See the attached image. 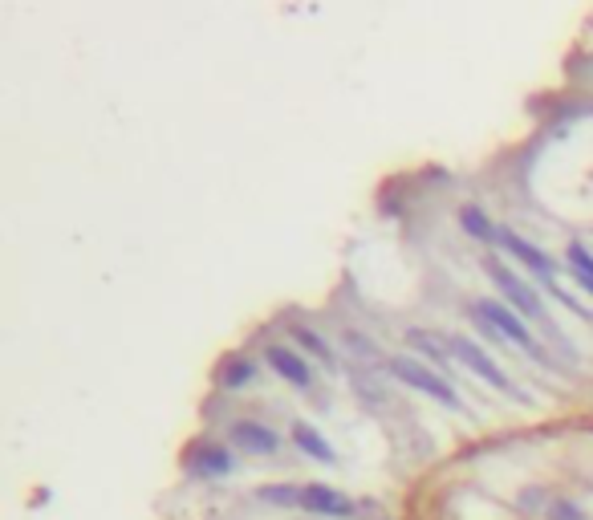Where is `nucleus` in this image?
<instances>
[{
  "label": "nucleus",
  "mask_w": 593,
  "mask_h": 520,
  "mask_svg": "<svg viewBox=\"0 0 593 520\" xmlns=\"http://www.w3.org/2000/svg\"><path fill=\"white\" fill-rule=\"evenodd\" d=\"M390 374H394V378L403 382V386H411V390H419V395H431L435 403H443L447 411H468V406H463V398L455 395L451 382H447L439 370L422 366L419 358H411V354L390 358Z\"/></svg>",
  "instance_id": "1"
},
{
  "label": "nucleus",
  "mask_w": 593,
  "mask_h": 520,
  "mask_svg": "<svg viewBox=\"0 0 593 520\" xmlns=\"http://www.w3.org/2000/svg\"><path fill=\"white\" fill-rule=\"evenodd\" d=\"M471 309H476V313L484 317V321L492 325V330L500 333L504 341H512V346H520V349H524V354H533L536 362L552 366V358L544 354L541 346H536V338H533V333H528V325L520 321V313H516V309H512V305H504V301H496V297H484V301H476V305H471Z\"/></svg>",
  "instance_id": "2"
},
{
  "label": "nucleus",
  "mask_w": 593,
  "mask_h": 520,
  "mask_svg": "<svg viewBox=\"0 0 593 520\" xmlns=\"http://www.w3.org/2000/svg\"><path fill=\"white\" fill-rule=\"evenodd\" d=\"M484 273H487V281L500 289V297L508 301L516 313H524V317H533V321H544L549 325V317H544V305H541V297L533 292V284H524L516 273H512L504 260H496V256H487L484 260Z\"/></svg>",
  "instance_id": "3"
},
{
  "label": "nucleus",
  "mask_w": 593,
  "mask_h": 520,
  "mask_svg": "<svg viewBox=\"0 0 593 520\" xmlns=\"http://www.w3.org/2000/svg\"><path fill=\"white\" fill-rule=\"evenodd\" d=\"M447 349H451L455 362L468 366V370L476 374V378H484L487 386H496V390H504V395H516V398H520V390L512 386V378L500 370V366H496V358H487V349H479L476 341L468 338V333H455L451 346H447Z\"/></svg>",
  "instance_id": "4"
},
{
  "label": "nucleus",
  "mask_w": 593,
  "mask_h": 520,
  "mask_svg": "<svg viewBox=\"0 0 593 520\" xmlns=\"http://www.w3.org/2000/svg\"><path fill=\"white\" fill-rule=\"evenodd\" d=\"M301 508L313 512V516H325V520H349L354 516V504L329 484H305L301 488Z\"/></svg>",
  "instance_id": "5"
},
{
  "label": "nucleus",
  "mask_w": 593,
  "mask_h": 520,
  "mask_svg": "<svg viewBox=\"0 0 593 520\" xmlns=\"http://www.w3.org/2000/svg\"><path fill=\"white\" fill-rule=\"evenodd\" d=\"M496 244H504V248H508L512 256L520 260V265H528L536 276H544V284L557 276V265L549 260V252H541L536 244H528L524 236H516V232H508V228H500V240H496Z\"/></svg>",
  "instance_id": "6"
},
{
  "label": "nucleus",
  "mask_w": 593,
  "mask_h": 520,
  "mask_svg": "<svg viewBox=\"0 0 593 520\" xmlns=\"http://www.w3.org/2000/svg\"><path fill=\"white\" fill-rule=\"evenodd\" d=\"M232 443L240 447V451H248V455H276L281 451V435H276L273 427H264V422H252V419L236 422Z\"/></svg>",
  "instance_id": "7"
},
{
  "label": "nucleus",
  "mask_w": 593,
  "mask_h": 520,
  "mask_svg": "<svg viewBox=\"0 0 593 520\" xmlns=\"http://www.w3.org/2000/svg\"><path fill=\"white\" fill-rule=\"evenodd\" d=\"M264 362L273 366L276 374H281L284 382H292L297 390H309L313 386V374H309V362L301 354H292V349H284V346H268L264 349Z\"/></svg>",
  "instance_id": "8"
},
{
  "label": "nucleus",
  "mask_w": 593,
  "mask_h": 520,
  "mask_svg": "<svg viewBox=\"0 0 593 520\" xmlns=\"http://www.w3.org/2000/svg\"><path fill=\"white\" fill-rule=\"evenodd\" d=\"M232 468H236V460H232L227 447H199V451L191 455V471H195V476H227Z\"/></svg>",
  "instance_id": "9"
},
{
  "label": "nucleus",
  "mask_w": 593,
  "mask_h": 520,
  "mask_svg": "<svg viewBox=\"0 0 593 520\" xmlns=\"http://www.w3.org/2000/svg\"><path fill=\"white\" fill-rule=\"evenodd\" d=\"M292 443L305 455H313L317 463H338V451H333V447L325 443V435H317L309 422H292Z\"/></svg>",
  "instance_id": "10"
},
{
  "label": "nucleus",
  "mask_w": 593,
  "mask_h": 520,
  "mask_svg": "<svg viewBox=\"0 0 593 520\" xmlns=\"http://www.w3.org/2000/svg\"><path fill=\"white\" fill-rule=\"evenodd\" d=\"M406 341H411L414 354H422L431 366H435V370H451V349H443L435 338H431V333H422V330H406Z\"/></svg>",
  "instance_id": "11"
},
{
  "label": "nucleus",
  "mask_w": 593,
  "mask_h": 520,
  "mask_svg": "<svg viewBox=\"0 0 593 520\" xmlns=\"http://www.w3.org/2000/svg\"><path fill=\"white\" fill-rule=\"evenodd\" d=\"M565 260H569V268H573V276L581 281V289L593 297V252L585 248L581 240H573L569 244V252H565Z\"/></svg>",
  "instance_id": "12"
},
{
  "label": "nucleus",
  "mask_w": 593,
  "mask_h": 520,
  "mask_svg": "<svg viewBox=\"0 0 593 520\" xmlns=\"http://www.w3.org/2000/svg\"><path fill=\"white\" fill-rule=\"evenodd\" d=\"M459 224H463V232H468L471 240H500V228H496L479 208H463L459 211Z\"/></svg>",
  "instance_id": "13"
},
{
  "label": "nucleus",
  "mask_w": 593,
  "mask_h": 520,
  "mask_svg": "<svg viewBox=\"0 0 593 520\" xmlns=\"http://www.w3.org/2000/svg\"><path fill=\"white\" fill-rule=\"evenodd\" d=\"M292 338H297L301 346L309 349V354H317V358H321L325 366H333V349H329V341H325V338H317L313 330H305V325H297V330H292Z\"/></svg>",
  "instance_id": "14"
},
{
  "label": "nucleus",
  "mask_w": 593,
  "mask_h": 520,
  "mask_svg": "<svg viewBox=\"0 0 593 520\" xmlns=\"http://www.w3.org/2000/svg\"><path fill=\"white\" fill-rule=\"evenodd\" d=\"M260 500H264V504H301V488H292V484H268V488H260Z\"/></svg>",
  "instance_id": "15"
},
{
  "label": "nucleus",
  "mask_w": 593,
  "mask_h": 520,
  "mask_svg": "<svg viewBox=\"0 0 593 520\" xmlns=\"http://www.w3.org/2000/svg\"><path fill=\"white\" fill-rule=\"evenodd\" d=\"M248 378H252V362H244V358H232V362L224 366V374H219V382H224L227 390H232V386H244Z\"/></svg>",
  "instance_id": "16"
},
{
  "label": "nucleus",
  "mask_w": 593,
  "mask_h": 520,
  "mask_svg": "<svg viewBox=\"0 0 593 520\" xmlns=\"http://www.w3.org/2000/svg\"><path fill=\"white\" fill-rule=\"evenodd\" d=\"M549 520H589V516H585L577 504H569V500H552L549 504Z\"/></svg>",
  "instance_id": "17"
}]
</instances>
